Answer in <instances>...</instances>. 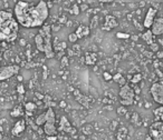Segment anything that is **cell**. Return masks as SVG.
<instances>
[{
  "label": "cell",
  "instance_id": "obj_4",
  "mask_svg": "<svg viewBox=\"0 0 163 140\" xmlns=\"http://www.w3.org/2000/svg\"><path fill=\"white\" fill-rule=\"evenodd\" d=\"M119 96L121 98V101H120L121 105H123V106H131L134 102L135 92H134V90L132 89L131 86H129L127 83H125V85L121 86Z\"/></svg>",
  "mask_w": 163,
  "mask_h": 140
},
{
  "label": "cell",
  "instance_id": "obj_27",
  "mask_svg": "<svg viewBox=\"0 0 163 140\" xmlns=\"http://www.w3.org/2000/svg\"><path fill=\"white\" fill-rule=\"evenodd\" d=\"M17 91L20 93V95H24L25 93V88H24V86L20 83V85H18V87H17Z\"/></svg>",
  "mask_w": 163,
  "mask_h": 140
},
{
  "label": "cell",
  "instance_id": "obj_17",
  "mask_svg": "<svg viewBox=\"0 0 163 140\" xmlns=\"http://www.w3.org/2000/svg\"><path fill=\"white\" fill-rule=\"evenodd\" d=\"M153 115L155 118V121H163V105H161V107L156 108L153 111Z\"/></svg>",
  "mask_w": 163,
  "mask_h": 140
},
{
  "label": "cell",
  "instance_id": "obj_5",
  "mask_svg": "<svg viewBox=\"0 0 163 140\" xmlns=\"http://www.w3.org/2000/svg\"><path fill=\"white\" fill-rule=\"evenodd\" d=\"M20 68L17 64H9V66H3L0 67V81L7 80L11 77L16 76L19 72Z\"/></svg>",
  "mask_w": 163,
  "mask_h": 140
},
{
  "label": "cell",
  "instance_id": "obj_12",
  "mask_svg": "<svg viewBox=\"0 0 163 140\" xmlns=\"http://www.w3.org/2000/svg\"><path fill=\"white\" fill-rule=\"evenodd\" d=\"M25 129H26V121L24 119H20L14 125V127L11 129V133L13 136H19L20 133L25 131Z\"/></svg>",
  "mask_w": 163,
  "mask_h": 140
},
{
  "label": "cell",
  "instance_id": "obj_23",
  "mask_svg": "<svg viewBox=\"0 0 163 140\" xmlns=\"http://www.w3.org/2000/svg\"><path fill=\"white\" fill-rule=\"evenodd\" d=\"M68 40L70 41V42H76L78 38H77V36H76V34L75 32H72L69 36H68Z\"/></svg>",
  "mask_w": 163,
  "mask_h": 140
},
{
  "label": "cell",
  "instance_id": "obj_34",
  "mask_svg": "<svg viewBox=\"0 0 163 140\" xmlns=\"http://www.w3.org/2000/svg\"><path fill=\"white\" fill-rule=\"evenodd\" d=\"M45 1H53V0H45Z\"/></svg>",
  "mask_w": 163,
  "mask_h": 140
},
{
  "label": "cell",
  "instance_id": "obj_6",
  "mask_svg": "<svg viewBox=\"0 0 163 140\" xmlns=\"http://www.w3.org/2000/svg\"><path fill=\"white\" fill-rule=\"evenodd\" d=\"M150 92L154 101L159 105H163V83L154 82L150 88Z\"/></svg>",
  "mask_w": 163,
  "mask_h": 140
},
{
  "label": "cell",
  "instance_id": "obj_10",
  "mask_svg": "<svg viewBox=\"0 0 163 140\" xmlns=\"http://www.w3.org/2000/svg\"><path fill=\"white\" fill-rule=\"evenodd\" d=\"M150 29L153 36H163V18H155Z\"/></svg>",
  "mask_w": 163,
  "mask_h": 140
},
{
  "label": "cell",
  "instance_id": "obj_7",
  "mask_svg": "<svg viewBox=\"0 0 163 140\" xmlns=\"http://www.w3.org/2000/svg\"><path fill=\"white\" fill-rule=\"evenodd\" d=\"M149 135L154 140H163V121H154L150 126Z\"/></svg>",
  "mask_w": 163,
  "mask_h": 140
},
{
  "label": "cell",
  "instance_id": "obj_13",
  "mask_svg": "<svg viewBox=\"0 0 163 140\" xmlns=\"http://www.w3.org/2000/svg\"><path fill=\"white\" fill-rule=\"evenodd\" d=\"M44 132L47 136H57V128L55 126V122H45Z\"/></svg>",
  "mask_w": 163,
  "mask_h": 140
},
{
  "label": "cell",
  "instance_id": "obj_22",
  "mask_svg": "<svg viewBox=\"0 0 163 140\" xmlns=\"http://www.w3.org/2000/svg\"><path fill=\"white\" fill-rule=\"evenodd\" d=\"M141 79H142V75L141 74H135L133 78L131 79V81L133 82V83H137V82H140L141 81Z\"/></svg>",
  "mask_w": 163,
  "mask_h": 140
},
{
  "label": "cell",
  "instance_id": "obj_1",
  "mask_svg": "<svg viewBox=\"0 0 163 140\" xmlns=\"http://www.w3.org/2000/svg\"><path fill=\"white\" fill-rule=\"evenodd\" d=\"M14 14L19 25L25 28H38L45 24L49 16L47 1L40 0L36 5L28 1H18L15 5Z\"/></svg>",
  "mask_w": 163,
  "mask_h": 140
},
{
  "label": "cell",
  "instance_id": "obj_9",
  "mask_svg": "<svg viewBox=\"0 0 163 140\" xmlns=\"http://www.w3.org/2000/svg\"><path fill=\"white\" fill-rule=\"evenodd\" d=\"M156 9L155 8H153V7H150L149 10H148V12L145 14V17H144V21H143V26L146 28V29H150L151 28V26L153 24V21H154V19L156 18Z\"/></svg>",
  "mask_w": 163,
  "mask_h": 140
},
{
  "label": "cell",
  "instance_id": "obj_32",
  "mask_svg": "<svg viewBox=\"0 0 163 140\" xmlns=\"http://www.w3.org/2000/svg\"><path fill=\"white\" fill-rule=\"evenodd\" d=\"M145 140H154V139H153V138H152V137H151V136H150V135H149V136H146V138H145Z\"/></svg>",
  "mask_w": 163,
  "mask_h": 140
},
{
  "label": "cell",
  "instance_id": "obj_30",
  "mask_svg": "<svg viewBox=\"0 0 163 140\" xmlns=\"http://www.w3.org/2000/svg\"><path fill=\"white\" fill-rule=\"evenodd\" d=\"M47 140H57V136H47Z\"/></svg>",
  "mask_w": 163,
  "mask_h": 140
},
{
  "label": "cell",
  "instance_id": "obj_25",
  "mask_svg": "<svg viewBox=\"0 0 163 140\" xmlns=\"http://www.w3.org/2000/svg\"><path fill=\"white\" fill-rule=\"evenodd\" d=\"M69 12L73 13V14H78L80 13V9H78V7L76 5H73L72 9H69Z\"/></svg>",
  "mask_w": 163,
  "mask_h": 140
},
{
  "label": "cell",
  "instance_id": "obj_21",
  "mask_svg": "<svg viewBox=\"0 0 163 140\" xmlns=\"http://www.w3.org/2000/svg\"><path fill=\"white\" fill-rule=\"evenodd\" d=\"M25 109H26V111L28 114H31V112H34L36 110V105L34 102H27L25 105Z\"/></svg>",
  "mask_w": 163,
  "mask_h": 140
},
{
  "label": "cell",
  "instance_id": "obj_33",
  "mask_svg": "<svg viewBox=\"0 0 163 140\" xmlns=\"http://www.w3.org/2000/svg\"><path fill=\"white\" fill-rule=\"evenodd\" d=\"M2 139V133H1V131H0V140Z\"/></svg>",
  "mask_w": 163,
  "mask_h": 140
},
{
  "label": "cell",
  "instance_id": "obj_26",
  "mask_svg": "<svg viewBox=\"0 0 163 140\" xmlns=\"http://www.w3.org/2000/svg\"><path fill=\"white\" fill-rule=\"evenodd\" d=\"M149 46H150V48H151V50L152 51H154V52H155V51H159V45H158V43H155L154 41H153L151 45H149Z\"/></svg>",
  "mask_w": 163,
  "mask_h": 140
},
{
  "label": "cell",
  "instance_id": "obj_8",
  "mask_svg": "<svg viewBox=\"0 0 163 140\" xmlns=\"http://www.w3.org/2000/svg\"><path fill=\"white\" fill-rule=\"evenodd\" d=\"M58 130H59V131H63V132H66V133H70V135L76 133V129H74V128L72 127L70 122L68 121V119L65 116H63V117L60 118Z\"/></svg>",
  "mask_w": 163,
  "mask_h": 140
},
{
  "label": "cell",
  "instance_id": "obj_16",
  "mask_svg": "<svg viewBox=\"0 0 163 140\" xmlns=\"http://www.w3.org/2000/svg\"><path fill=\"white\" fill-rule=\"evenodd\" d=\"M153 34H152V31H151V29H146V31L142 35V39L148 43V45H151L154 40H153Z\"/></svg>",
  "mask_w": 163,
  "mask_h": 140
},
{
  "label": "cell",
  "instance_id": "obj_15",
  "mask_svg": "<svg viewBox=\"0 0 163 140\" xmlns=\"http://www.w3.org/2000/svg\"><path fill=\"white\" fill-rule=\"evenodd\" d=\"M97 61V55L93 53V52H86L85 53V64L88 66L95 64Z\"/></svg>",
  "mask_w": 163,
  "mask_h": 140
},
{
  "label": "cell",
  "instance_id": "obj_31",
  "mask_svg": "<svg viewBox=\"0 0 163 140\" xmlns=\"http://www.w3.org/2000/svg\"><path fill=\"white\" fill-rule=\"evenodd\" d=\"M67 62H68L67 58H66V57H64V58H63V60H62V64H63V66H65V64H67Z\"/></svg>",
  "mask_w": 163,
  "mask_h": 140
},
{
  "label": "cell",
  "instance_id": "obj_2",
  "mask_svg": "<svg viewBox=\"0 0 163 140\" xmlns=\"http://www.w3.org/2000/svg\"><path fill=\"white\" fill-rule=\"evenodd\" d=\"M19 24L13 12L0 10V40L13 42L18 37Z\"/></svg>",
  "mask_w": 163,
  "mask_h": 140
},
{
  "label": "cell",
  "instance_id": "obj_24",
  "mask_svg": "<svg viewBox=\"0 0 163 140\" xmlns=\"http://www.w3.org/2000/svg\"><path fill=\"white\" fill-rule=\"evenodd\" d=\"M116 37L119 39H129L130 38V35L129 34H124V32H117Z\"/></svg>",
  "mask_w": 163,
  "mask_h": 140
},
{
  "label": "cell",
  "instance_id": "obj_14",
  "mask_svg": "<svg viewBox=\"0 0 163 140\" xmlns=\"http://www.w3.org/2000/svg\"><path fill=\"white\" fill-rule=\"evenodd\" d=\"M75 34H76V36H77V38L78 39L86 38V37L89 35V28L85 25L78 26V28L76 29Z\"/></svg>",
  "mask_w": 163,
  "mask_h": 140
},
{
  "label": "cell",
  "instance_id": "obj_29",
  "mask_svg": "<svg viewBox=\"0 0 163 140\" xmlns=\"http://www.w3.org/2000/svg\"><path fill=\"white\" fill-rule=\"evenodd\" d=\"M101 3H111V2H113L114 0H98Z\"/></svg>",
  "mask_w": 163,
  "mask_h": 140
},
{
  "label": "cell",
  "instance_id": "obj_18",
  "mask_svg": "<svg viewBox=\"0 0 163 140\" xmlns=\"http://www.w3.org/2000/svg\"><path fill=\"white\" fill-rule=\"evenodd\" d=\"M115 82H117L119 85H121V86H123V85H125L126 83V81H125V79L123 78V76L121 75V74H116L115 76L112 78Z\"/></svg>",
  "mask_w": 163,
  "mask_h": 140
},
{
  "label": "cell",
  "instance_id": "obj_3",
  "mask_svg": "<svg viewBox=\"0 0 163 140\" xmlns=\"http://www.w3.org/2000/svg\"><path fill=\"white\" fill-rule=\"evenodd\" d=\"M36 48L40 52H44L46 58H54L55 51L53 49L52 42V27L49 25H44L40 27L38 34L35 36Z\"/></svg>",
  "mask_w": 163,
  "mask_h": 140
},
{
  "label": "cell",
  "instance_id": "obj_11",
  "mask_svg": "<svg viewBox=\"0 0 163 140\" xmlns=\"http://www.w3.org/2000/svg\"><path fill=\"white\" fill-rule=\"evenodd\" d=\"M117 26H119L117 19L112 14H107L105 17V21H104V25L102 26V29L105 30V31H109V30L116 28Z\"/></svg>",
  "mask_w": 163,
  "mask_h": 140
},
{
  "label": "cell",
  "instance_id": "obj_28",
  "mask_svg": "<svg viewBox=\"0 0 163 140\" xmlns=\"http://www.w3.org/2000/svg\"><path fill=\"white\" fill-rule=\"evenodd\" d=\"M103 77H104V79L106 80V81H109L113 77L111 76V74L109 72H107V71H105V72H103Z\"/></svg>",
  "mask_w": 163,
  "mask_h": 140
},
{
  "label": "cell",
  "instance_id": "obj_19",
  "mask_svg": "<svg viewBox=\"0 0 163 140\" xmlns=\"http://www.w3.org/2000/svg\"><path fill=\"white\" fill-rule=\"evenodd\" d=\"M23 108L20 107V106H17V107H15L14 110L10 112V115H11V117H20V116L23 115Z\"/></svg>",
  "mask_w": 163,
  "mask_h": 140
},
{
  "label": "cell",
  "instance_id": "obj_20",
  "mask_svg": "<svg viewBox=\"0 0 163 140\" xmlns=\"http://www.w3.org/2000/svg\"><path fill=\"white\" fill-rule=\"evenodd\" d=\"M45 122H46V115L44 112V114H41L36 118V125L37 126H44Z\"/></svg>",
  "mask_w": 163,
  "mask_h": 140
}]
</instances>
